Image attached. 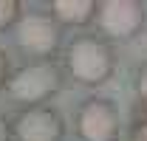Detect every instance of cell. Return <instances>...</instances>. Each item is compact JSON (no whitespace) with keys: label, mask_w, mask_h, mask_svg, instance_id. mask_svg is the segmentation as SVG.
Listing matches in <instances>:
<instances>
[{"label":"cell","mask_w":147,"mask_h":141,"mask_svg":"<svg viewBox=\"0 0 147 141\" xmlns=\"http://www.w3.org/2000/svg\"><path fill=\"white\" fill-rule=\"evenodd\" d=\"M65 85V68L54 59H34L26 62L6 79V96L23 107H40L48 99H54Z\"/></svg>","instance_id":"6da1fadb"},{"label":"cell","mask_w":147,"mask_h":141,"mask_svg":"<svg viewBox=\"0 0 147 141\" xmlns=\"http://www.w3.org/2000/svg\"><path fill=\"white\" fill-rule=\"evenodd\" d=\"M116 70V51L99 34H76L68 42L65 73L79 85H105Z\"/></svg>","instance_id":"7a4b0ae2"},{"label":"cell","mask_w":147,"mask_h":141,"mask_svg":"<svg viewBox=\"0 0 147 141\" xmlns=\"http://www.w3.org/2000/svg\"><path fill=\"white\" fill-rule=\"evenodd\" d=\"M93 23H96V31L102 40L125 42L144 28L147 9L142 0H99Z\"/></svg>","instance_id":"3957f363"},{"label":"cell","mask_w":147,"mask_h":141,"mask_svg":"<svg viewBox=\"0 0 147 141\" xmlns=\"http://www.w3.org/2000/svg\"><path fill=\"white\" fill-rule=\"evenodd\" d=\"M17 45L37 59H51L62 42V26L48 11H26L14 26Z\"/></svg>","instance_id":"277c9868"},{"label":"cell","mask_w":147,"mask_h":141,"mask_svg":"<svg viewBox=\"0 0 147 141\" xmlns=\"http://www.w3.org/2000/svg\"><path fill=\"white\" fill-rule=\"evenodd\" d=\"M119 113L110 99L93 96L76 113V136L82 141H119Z\"/></svg>","instance_id":"5b68a950"},{"label":"cell","mask_w":147,"mask_h":141,"mask_svg":"<svg viewBox=\"0 0 147 141\" xmlns=\"http://www.w3.org/2000/svg\"><path fill=\"white\" fill-rule=\"evenodd\" d=\"M62 133L65 122L48 105L23 107L11 122V136L17 141H62Z\"/></svg>","instance_id":"8992f818"},{"label":"cell","mask_w":147,"mask_h":141,"mask_svg":"<svg viewBox=\"0 0 147 141\" xmlns=\"http://www.w3.org/2000/svg\"><path fill=\"white\" fill-rule=\"evenodd\" d=\"M48 14L65 28V26H88L96 14V0H51Z\"/></svg>","instance_id":"52a82bcc"},{"label":"cell","mask_w":147,"mask_h":141,"mask_svg":"<svg viewBox=\"0 0 147 141\" xmlns=\"http://www.w3.org/2000/svg\"><path fill=\"white\" fill-rule=\"evenodd\" d=\"M20 17H23V3L20 0H0V31L17 26Z\"/></svg>","instance_id":"ba28073f"},{"label":"cell","mask_w":147,"mask_h":141,"mask_svg":"<svg viewBox=\"0 0 147 141\" xmlns=\"http://www.w3.org/2000/svg\"><path fill=\"white\" fill-rule=\"evenodd\" d=\"M136 96H139V102L147 107V62L139 65V70H136Z\"/></svg>","instance_id":"9c48e42d"},{"label":"cell","mask_w":147,"mask_h":141,"mask_svg":"<svg viewBox=\"0 0 147 141\" xmlns=\"http://www.w3.org/2000/svg\"><path fill=\"white\" fill-rule=\"evenodd\" d=\"M130 141H147V116L133 124V136H130Z\"/></svg>","instance_id":"30bf717a"},{"label":"cell","mask_w":147,"mask_h":141,"mask_svg":"<svg viewBox=\"0 0 147 141\" xmlns=\"http://www.w3.org/2000/svg\"><path fill=\"white\" fill-rule=\"evenodd\" d=\"M6 79H9V56H6L3 48H0V88L6 85Z\"/></svg>","instance_id":"8fae6325"},{"label":"cell","mask_w":147,"mask_h":141,"mask_svg":"<svg viewBox=\"0 0 147 141\" xmlns=\"http://www.w3.org/2000/svg\"><path fill=\"white\" fill-rule=\"evenodd\" d=\"M0 141H11V124L3 116H0Z\"/></svg>","instance_id":"7c38bea8"}]
</instances>
